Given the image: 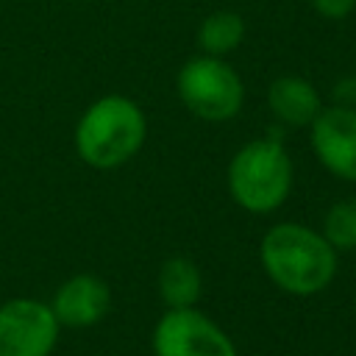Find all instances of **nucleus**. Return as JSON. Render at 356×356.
<instances>
[{"mask_svg":"<svg viewBox=\"0 0 356 356\" xmlns=\"http://www.w3.org/2000/svg\"><path fill=\"white\" fill-rule=\"evenodd\" d=\"M267 106L286 128H309L323 111L320 92L300 75H281L267 89Z\"/></svg>","mask_w":356,"mask_h":356,"instance_id":"9","label":"nucleus"},{"mask_svg":"<svg viewBox=\"0 0 356 356\" xmlns=\"http://www.w3.org/2000/svg\"><path fill=\"white\" fill-rule=\"evenodd\" d=\"M309 3L325 19H345L356 8V0H309Z\"/></svg>","mask_w":356,"mask_h":356,"instance_id":"13","label":"nucleus"},{"mask_svg":"<svg viewBox=\"0 0 356 356\" xmlns=\"http://www.w3.org/2000/svg\"><path fill=\"white\" fill-rule=\"evenodd\" d=\"M245 39V19L236 11H214L197 28V47L203 56H228Z\"/></svg>","mask_w":356,"mask_h":356,"instance_id":"11","label":"nucleus"},{"mask_svg":"<svg viewBox=\"0 0 356 356\" xmlns=\"http://www.w3.org/2000/svg\"><path fill=\"white\" fill-rule=\"evenodd\" d=\"M147 136L145 111L125 95L95 100L75 125V150L95 170H117L139 153Z\"/></svg>","mask_w":356,"mask_h":356,"instance_id":"2","label":"nucleus"},{"mask_svg":"<svg viewBox=\"0 0 356 356\" xmlns=\"http://www.w3.org/2000/svg\"><path fill=\"white\" fill-rule=\"evenodd\" d=\"M156 356H239L234 339L203 312L167 309L153 328Z\"/></svg>","mask_w":356,"mask_h":356,"instance_id":"5","label":"nucleus"},{"mask_svg":"<svg viewBox=\"0 0 356 356\" xmlns=\"http://www.w3.org/2000/svg\"><path fill=\"white\" fill-rule=\"evenodd\" d=\"M267 278L289 295H317L337 275V250L331 242L300 222L273 225L259 245Z\"/></svg>","mask_w":356,"mask_h":356,"instance_id":"1","label":"nucleus"},{"mask_svg":"<svg viewBox=\"0 0 356 356\" xmlns=\"http://www.w3.org/2000/svg\"><path fill=\"white\" fill-rule=\"evenodd\" d=\"M309 142L331 175L356 184V106H323L309 125Z\"/></svg>","mask_w":356,"mask_h":356,"instance_id":"7","label":"nucleus"},{"mask_svg":"<svg viewBox=\"0 0 356 356\" xmlns=\"http://www.w3.org/2000/svg\"><path fill=\"white\" fill-rule=\"evenodd\" d=\"M108 306L111 289L103 278L92 273H78L67 278L50 300V309L61 328H92L106 317Z\"/></svg>","mask_w":356,"mask_h":356,"instance_id":"8","label":"nucleus"},{"mask_svg":"<svg viewBox=\"0 0 356 356\" xmlns=\"http://www.w3.org/2000/svg\"><path fill=\"white\" fill-rule=\"evenodd\" d=\"M225 178L236 206L250 214H270L289 197L295 170L278 139H253L234 153Z\"/></svg>","mask_w":356,"mask_h":356,"instance_id":"3","label":"nucleus"},{"mask_svg":"<svg viewBox=\"0 0 356 356\" xmlns=\"http://www.w3.org/2000/svg\"><path fill=\"white\" fill-rule=\"evenodd\" d=\"M331 97H334L337 106H356V75L339 78V81L334 83Z\"/></svg>","mask_w":356,"mask_h":356,"instance_id":"14","label":"nucleus"},{"mask_svg":"<svg viewBox=\"0 0 356 356\" xmlns=\"http://www.w3.org/2000/svg\"><path fill=\"white\" fill-rule=\"evenodd\" d=\"M159 298L167 309H189L203 295V275L197 264L186 256H170L159 267Z\"/></svg>","mask_w":356,"mask_h":356,"instance_id":"10","label":"nucleus"},{"mask_svg":"<svg viewBox=\"0 0 356 356\" xmlns=\"http://www.w3.org/2000/svg\"><path fill=\"white\" fill-rule=\"evenodd\" d=\"M334 250H356V197L337 200L325 217L320 231Z\"/></svg>","mask_w":356,"mask_h":356,"instance_id":"12","label":"nucleus"},{"mask_svg":"<svg viewBox=\"0 0 356 356\" xmlns=\"http://www.w3.org/2000/svg\"><path fill=\"white\" fill-rule=\"evenodd\" d=\"M58 331L61 325L50 303L33 298L0 303V356H50Z\"/></svg>","mask_w":356,"mask_h":356,"instance_id":"6","label":"nucleus"},{"mask_svg":"<svg viewBox=\"0 0 356 356\" xmlns=\"http://www.w3.org/2000/svg\"><path fill=\"white\" fill-rule=\"evenodd\" d=\"M175 89L181 103L206 122H225L236 117L245 103V86L239 72L217 56L189 58L178 70Z\"/></svg>","mask_w":356,"mask_h":356,"instance_id":"4","label":"nucleus"}]
</instances>
